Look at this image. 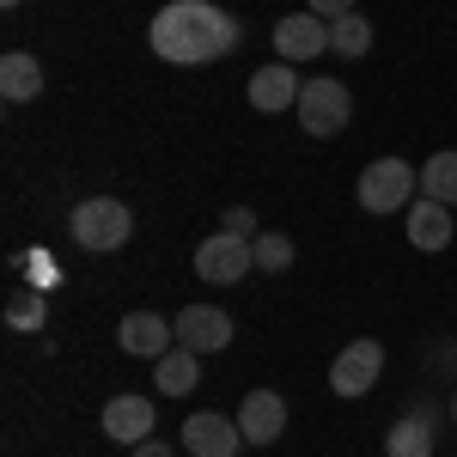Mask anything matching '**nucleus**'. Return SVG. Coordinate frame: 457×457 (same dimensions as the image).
I'll list each match as a JSON object with an SVG mask.
<instances>
[{"mask_svg": "<svg viewBox=\"0 0 457 457\" xmlns=\"http://www.w3.org/2000/svg\"><path fill=\"white\" fill-rule=\"evenodd\" d=\"M238 37H245L238 19L226 6H213V0H165L153 12V25H146L153 55L171 62V68H208V62L238 49Z\"/></svg>", "mask_w": 457, "mask_h": 457, "instance_id": "1", "label": "nucleus"}, {"mask_svg": "<svg viewBox=\"0 0 457 457\" xmlns=\"http://www.w3.org/2000/svg\"><path fill=\"white\" fill-rule=\"evenodd\" d=\"M68 232L79 250H92V256H110V250L129 245V232H135V213L129 202H116V195H86L79 208L68 213Z\"/></svg>", "mask_w": 457, "mask_h": 457, "instance_id": "2", "label": "nucleus"}, {"mask_svg": "<svg viewBox=\"0 0 457 457\" xmlns=\"http://www.w3.org/2000/svg\"><path fill=\"white\" fill-rule=\"evenodd\" d=\"M353 195H360V208L378 213V220H385V213H409V202L421 195V171H415L409 159H372V165L360 171V189H353Z\"/></svg>", "mask_w": 457, "mask_h": 457, "instance_id": "3", "label": "nucleus"}, {"mask_svg": "<svg viewBox=\"0 0 457 457\" xmlns=\"http://www.w3.org/2000/svg\"><path fill=\"white\" fill-rule=\"evenodd\" d=\"M293 116H299V129H305V135L329 141V135H342V129H348L353 92L342 86V79H305V86H299V104H293Z\"/></svg>", "mask_w": 457, "mask_h": 457, "instance_id": "4", "label": "nucleus"}, {"mask_svg": "<svg viewBox=\"0 0 457 457\" xmlns=\"http://www.w3.org/2000/svg\"><path fill=\"white\" fill-rule=\"evenodd\" d=\"M250 269H256V250H250V238H238V232H213V238L195 245V275L208 287H238Z\"/></svg>", "mask_w": 457, "mask_h": 457, "instance_id": "5", "label": "nucleus"}, {"mask_svg": "<svg viewBox=\"0 0 457 457\" xmlns=\"http://www.w3.org/2000/svg\"><path fill=\"white\" fill-rule=\"evenodd\" d=\"M378 372H385V348H378L372 336H360V342H348V348L336 353L329 390H336V396H366V390L378 385Z\"/></svg>", "mask_w": 457, "mask_h": 457, "instance_id": "6", "label": "nucleus"}, {"mask_svg": "<svg viewBox=\"0 0 457 457\" xmlns=\"http://www.w3.org/2000/svg\"><path fill=\"white\" fill-rule=\"evenodd\" d=\"M245 445H250V439H245V427L232 421V415L202 409V415L183 421V452H189V457H238Z\"/></svg>", "mask_w": 457, "mask_h": 457, "instance_id": "7", "label": "nucleus"}, {"mask_svg": "<svg viewBox=\"0 0 457 457\" xmlns=\"http://www.w3.org/2000/svg\"><path fill=\"white\" fill-rule=\"evenodd\" d=\"M329 49V19H317V12H287L275 19V55L281 62H312Z\"/></svg>", "mask_w": 457, "mask_h": 457, "instance_id": "8", "label": "nucleus"}, {"mask_svg": "<svg viewBox=\"0 0 457 457\" xmlns=\"http://www.w3.org/2000/svg\"><path fill=\"white\" fill-rule=\"evenodd\" d=\"M116 342H122V353H135V360H159V353L177 348V323H165L159 312H129L116 323Z\"/></svg>", "mask_w": 457, "mask_h": 457, "instance_id": "9", "label": "nucleus"}, {"mask_svg": "<svg viewBox=\"0 0 457 457\" xmlns=\"http://www.w3.org/2000/svg\"><path fill=\"white\" fill-rule=\"evenodd\" d=\"M177 342L195 348V353L232 348V317L220 312V305H183V312H177Z\"/></svg>", "mask_w": 457, "mask_h": 457, "instance_id": "10", "label": "nucleus"}, {"mask_svg": "<svg viewBox=\"0 0 457 457\" xmlns=\"http://www.w3.org/2000/svg\"><path fill=\"white\" fill-rule=\"evenodd\" d=\"M299 73H293V62H269V68H256L250 73V110H262V116H281V110L299 104Z\"/></svg>", "mask_w": 457, "mask_h": 457, "instance_id": "11", "label": "nucleus"}, {"mask_svg": "<svg viewBox=\"0 0 457 457\" xmlns=\"http://www.w3.org/2000/svg\"><path fill=\"white\" fill-rule=\"evenodd\" d=\"M153 396H110L104 403V433L116 439V445H141V439H153Z\"/></svg>", "mask_w": 457, "mask_h": 457, "instance_id": "12", "label": "nucleus"}, {"mask_svg": "<svg viewBox=\"0 0 457 457\" xmlns=\"http://www.w3.org/2000/svg\"><path fill=\"white\" fill-rule=\"evenodd\" d=\"M238 427H245L250 445H275V439H281V427H287L281 390H250L245 403H238Z\"/></svg>", "mask_w": 457, "mask_h": 457, "instance_id": "13", "label": "nucleus"}, {"mask_svg": "<svg viewBox=\"0 0 457 457\" xmlns=\"http://www.w3.org/2000/svg\"><path fill=\"white\" fill-rule=\"evenodd\" d=\"M403 232H409V245H415V250H445L457 226H452V208H445V202L415 195V202H409V220H403Z\"/></svg>", "mask_w": 457, "mask_h": 457, "instance_id": "14", "label": "nucleus"}, {"mask_svg": "<svg viewBox=\"0 0 457 457\" xmlns=\"http://www.w3.org/2000/svg\"><path fill=\"white\" fill-rule=\"evenodd\" d=\"M195 360H202V353L183 348V342H177L171 353H159V360H153V385H159V396H189V390L202 385V366H195Z\"/></svg>", "mask_w": 457, "mask_h": 457, "instance_id": "15", "label": "nucleus"}, {"mask_svg": "<svg viewBox=\"0 0 457 457\" xmlns=\"http://www.w3.org/2000/svg\"><path fill=\"white\" fill-rule=\"evenodd\" d=\"M37 92H43V68H37V55L6 49V55H0V98H6V104H31Z\"/></svg>", "mask_w": 457, "mask_h": 457, "instance_id": "16", "label": "nucleus"}, {"mask_svg": "<svg viewBox=\"0 0 457 457\" xmlns=\"http://www.w3.org/2000/svg\"><path fill=\"white\" fill-rule=\"evenodd\" d=\"M385 457H433V415H403L385 433Z\"/></svg>", "mask_w": 457, "mask_h": 457, "instance_id": "17", "label": "nucleus"}, {"mask_svg": "<svg viewBox=\"0 0 457 457\" xmlns=\"http://www.w3.org/2000/svg\"><path fill=\"white\" fill-rule=\"evenodd\" d=\"M421 195L427 202H445V208H457V153L445 146V153H433L421 165Z\"/></svg>", "mask_w": 457, "mask_h": 457, "instance_id": "18", "label": "nucleus"}, {"mask_svg": "<svg viewBox=\"0 0 457 457\" xmlns=\"http://www.w3.org/2000/svg\"><path fill=\"white\" fill-rule=\"evenodd\" d=\"M329 49H336L342 62H360V55L372 49V25H366L360 12H348V19H336V25H329Z\"/></svg>", "mask_w": 457, "mask_h": 457, "instance_id": "19", "label": "nucleus"}, {"mask_svg": "<svg viewBox=\"0 0 457 457\" xmlns=\"http://www.w3.org/2000/svg\"><path fill=\"white\" fill-rule=\"evenodd\" d=\"M250 250H256V269H269V275L293 269V238H281V232H256Z\"/></svg>", "mask_w": 457, "mask_h": 457, "instance_id": "20", "label": "nucleus"}, {"mask_svg": "<svg viewBox=\"0 0 457 457\" xmlns=\"http://www.w3.org/2000/svg\"><path fill=\"white\" fill-rule=\"evenodd\" d=\"M6 323L12 329H43V287H25L6 299Z\"/></svg>", "mask_w": 457, "mask_h": 457, "instance_id": "21", "label": "nucleus"}, {"mask_svg": "<svg viewBox=\"0 0 457 457\" xmlns=\"http://www.w3.org/2000/svg\"><path fill=\"white\" fill-rule=\"evenodd\" d=\"M305 12H317V19L336 25V19H348V12H353V0H305Z\"/></svg>", "mask_w": 457, "mask_h": 457, "instance_id": "22", "label": "nucleus"}, {"mask_svg": "<svg viewBox=\"0 0 457 457\" xmlns=\"http://www.w3.org/2000/svg\"><path fill=\"white\" fill-rule=\"evenodd\" d=\"M226 232L250 238V232H256V213H250V208H232V213H226Z\"/></svg>", "mask_w": 457, "mask_h": 457, "instance_id": "23", "label": "nucleus"}, {"mask_svg": "<svg viewBox=\"0 0 457 457\" xmlns=\"http://www.w3.org/2000/svg\"><path fill=\"white\" fill-rule=\"evenodd\" d=\"M135 457H171V445H165V439H141V445H135Z\"/></svg>", "mask_w": 457, "mask_h": 457, "instance_id": "24", "label": "nucleus"}, {"mask_svg": "<svg viewBox=\"0 0 457 457\" xmlns=\"http://www.w3.org/2000/svg\"><path fill=\"white\" fill-rule=\"evenodd\" d=\"M452 421H457V396H452Z\"/></svg>", "mask_w": 457, "mask_h": 457, "instance_id": "25", "label": "nucleus"}, {"mask_svg": "<svg viewBox=\"0 0 457 457\" xmlns=\"http://www.w3.org/2000/svg\"><path fill=\"white\" fill-rule=\"evenodd\" d=\"M0 6H19V0H0Z\"/></svg>", "mask_w": 457, "mask_h": 457, "instance_id": "26", "label": "nucleus"}]
</instances>
